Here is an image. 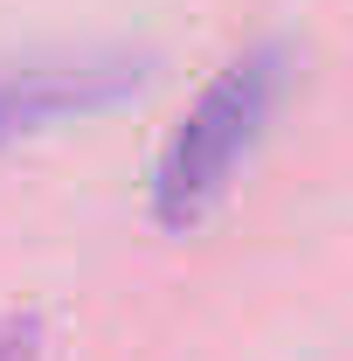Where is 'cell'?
Segmentation results:
<instances>
[{"instance_id":"obj_1","label":"cell","mask_w":353,"mask_h":361,"mask_svg":"<svg viewBox=\"0 0 353 361\" xmlns=\"http://www.w3.org/2000/svg\"><path fill=\"white\" fill-rule=\"evenodd\" d=\"M284 84H291V56L264 42L243 49L236 63H222L208 90L180 111V126L167 133L160 160H153V223L167 236H187L222 209L243 160L257 153L270 111L284 104Z\"/></svg>"},{"instance_id":"obj_2","label":"cell","mask_w":353,"mask_h":361,"mask_svg":"<svg viewBox=\"0 0 353 361\" xmlns=\"http://www.w3.org/2000/svg\"><path fill=\"white\" fill-rule=\"evenodd\" d=\"M139 84H146L139 56H70V63L7 70L0 77V153L21 146V139H35V133H56L70 118L111 111V104L139 97Z\"/></svg>"},{"instance_id":"obj_3","label":"cell","mask_w":353,"mask_h":361,"mask_svg":"<svg viewBox=\"0 0 353 361\" xmlns=\"http://www.w3.org/2000/svg\"><path fill=\"white\" fill-rule=\"evenodd\" d=\"M0 361H42V319L35 313H7L0 319Z\"/></svg>"}]
</instances>
